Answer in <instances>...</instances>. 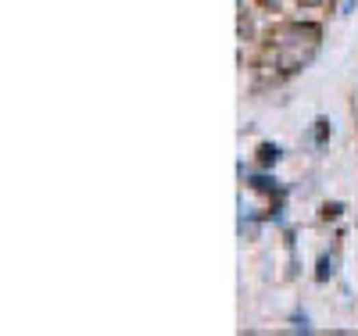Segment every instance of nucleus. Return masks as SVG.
<instances>
[{"label":"nucleus","instance_id":"f257e3e1","mask_svg":"<svg viewBox=\"0 0 358 336\" xmlns=\"http://www.w3.org/2000/svg\"><path fill=\"white\" fill-rule=\"evenodd\" d=\"M319 47V29L316 25H287L276 33V65L283 75L298 72L301 65H308Z\"/></svg>","mask_w":358,"mask_h":336},{"label":"nucleus","instance_id":"f03ea898","mask_svg":"<svg viewBox=\"0 0 358 336\" xmlns=\"http://www.w3.org/2000/svg\"><path fill=\"white\" fill-rule=\"evenodd\" d=\"M301 4H319V0H301Z\"/></svg>","mask_w":358,"mask_h":336}]
</instances>
